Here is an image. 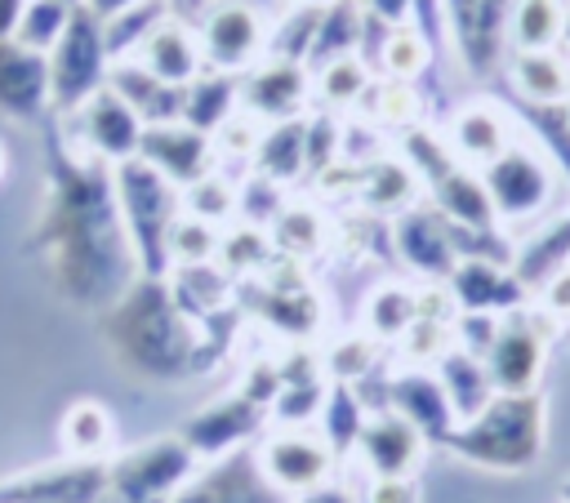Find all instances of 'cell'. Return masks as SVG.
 <instances>
[{
	"instance_id": "cell-1",
	"label": "cell",
	"mask_w": 570,
	"mask_h": 503,
	"mask_svg": "<svg viewBox=\"0 0 570 503\" xmlns=\"http://www.w3.org/2000/svg\"><path fill=\"white\" fill-rule=\"evenodd\" d=\"M45 209L22 249L45 267V280L62 303L102 312L134 280V254L120 227L111 165L67 142L53 125L45 134Z\"/></svg>"
},
{
	"instance_id": "cell-2",
	"label": "cell",
	"mask_w": 570,
	"mask_h": 503,
	"mask_svg": "<svg viewBox=\"0 0 570 503\" xmlns=\"http://www.w3.org/2000/svg\"><path fill=\"white\" fill-rule=\"evenodd\" d=\"M98 334L120 369L142 383H178L205 369V343L169 276H134L98 312Z\"/></svg>"
},
{
	"instance_id": "cell-3",
	"label": "cell",
	"mask_w": 570,
	"mask_h": 503,
	"mask_svg": "<svg viewBox=\"0 0 570 503\" xmlns=\"http://www.w3.org/2000/svg\"><path fill=\"white\" fill-rule=\"evenodd\" d=\"M543 392H494L490 405L463 418L445 450L485 472H530L543 454Z\"/></svg>"
},
{
	"instance_id": "cell-4",
	"label": "cell",
	"mask_w": 570,
	"mask_h": 503,
	"mask_svg": "<svg viewBox=\"0 0 570 503\" xmlns=\"http://www.w3.org/2000/svg\"><path fill=\"white\" fill-rule=\"evenodd\" d=\"M111 187L138 276H169V231L183 218V191L138 156L111 165Z\"/></svg>"
},
{
	"instance_id": "cell-5",
	"label": "cell",
	"mask_w": 570,
	"mask_h": 503,
	"mask_svg": "<svg viewBox=\"0 0 570 503\" xmlns=\"http://www.w3.org/2000/svg\"><path fill=\"white\" fill-rule=\"evenodd\" d=\"M111 71V53H107V36H102V18L89 13L85 4H71V18L58 36V45L49 49V107L58 116H76L102 85Z\"/></svg>"
},
{
	"instance_id": "cell-6",
	"label": "cell",
	"mask_w": 570,
	"mask_h": 503,
	"mask_svg": "<svg viewBox=\"0 0 570 503\" xmlns=\"http://www.w3.org/2000/svg\"><path fill=\"white\" fill-rule=\"evenodd\" d=\"M191 472H196V454L187 450V441L156 436L107 463V499L111 503H169Z\"/></svg>"
},
{
	"instance_id": "cell-7",
	"label": "cell",
	"mask_w": 570,
	"mask_h": 503,
	"mask_svg": "<svg viewBox=\"0 0 570 503\" xmlns=\"http://www.w3.org/2000/svg\"><path fill=\"white\" fill-rule=\"evenodd\" d=\"M517 0H441L445 36L468 76L490 80L508 62V18Z\"/></svg>"
},
{
	"instance_id": "cell-8",
	"label": "cell",
	"mask_w": 570,
	"mask_h": 503,
	"mask_svg": "<svg viewBox=\"0 0 570 503\" xmlns=\"http://www.w3.org/2000/svg\"><path fill=\"white\" fill-rule=\"evenodd\" d=\"M196 45L205 71L236 76L267 53V22L249 0H218L196 18Z\"/></svg>"
},
{
	"instance_id": "cell-9",
	"label": "cell",
	"mask_w": 570,
	"mask_h": 503,
	"mask_svg": "<svg viewBox=\"0 0 570 503\" xmlns=\"http://www.w3.org/2000/svg\"><path fill=\"white\" fill-rule=\"evenodd\" d=\"M481 183H485V196H490L499 223H525V218L543 214L552 200V187H557L548 156H539L525 142H512L508 151H499L481 169Z\"/></svg>"
},
{
	"instance_id": "cell-10",
	"label": "cell",
	"mask_w": 570,
	"mask_h": 503,
	"mask_svg": "<svg viewBox=\"0 0 570 503\" xmlns=\"http://www.w3.org/2000/svg\"><path fill=\"white\" fill-rule=\"evenodd\" d=\"M548 320L552 316H534L525 307L499 316V329H494L490 347L481 352L494 392H534L539 387L543 356H548Z\"/></svg>"
},
{
	"instance_id": "cell-11",
	"label": "cell",
	"mask_w": 570,
	"mask_h": 503,
	"mask_svg": "<svg viewBox=\"0 0 570 503\" xmlns=\"http://www.w3.org/2000/svg\"><path fill=\"white\" fill-rule=\"evenodd\" d=\"M169 503H289V494L267 481L258 450L240 445L223 458H209V467L191 472Z\"/></svg>"
},
{
	"instance_id": "cell-12",
	"label": "cell",
	"mask_w": 570,
	"mask_h": 503,
	"mask_svg": "<svg viewBox=\"0 0 570 503\" xmlns=\"http://www.w3.org/2000/svg\"><path fill=\"white\" fill-rule=\"evenodd\" d=\"M107 499V458H62L0 481V503H98Z\"/></svg>"
},
{
	"instance_id": "cell-13",
	"label": "cell",
	"mask_w": 570,
	"mask_h": 503,
	"mask_svg": "<svg viewBox=\"0 0 570 503\" xmlns=\"http://www.w3.org/2000/svg\"><path fill=\"white\" fill-rule=\"evenodd\" d=\"M214 138L183 125V120H160V125H142L138 138V160H147L156 174H165L178 191H187L191 183H200L205 174H214Z\"/></svg>"
},
{
	"instance_id": "cell-14",
	"label": "cell",
	"mask_w": 570,
	"mask_h": 503,
	"mask_svg": "<svg viewBox=\"0 0 570 503\" xmlns=\"http://www.w3.org/2000/svg\"><path fill=\"white\" fill-rule=\"evenodd\" d=\"M258 463L267 472V481L281 490V494H307L316 485L330 481V467H334V450L321 441V432H303V427H289V432H276L258 445Z\"/></svg>"
},
{
	"instance_id": "cell-15",
	"label": "cell",
	"mask_w": 570,
	"mask_h": 503,
	"mask_svg": "<svg viewBox=\"0 0 570 503\" xmlns=\"http://www.w3.org/2000/svg\"><path fill=\"white\" fill-rule=\"evenodd\" d=\"M263 414H267V405H258V401L245 396V392H232V396H223V401L200 405V410L183 423L178 436L187 441V450H191L196 458H223V454L240 450V445L263 427Z\"/></svg>"
},
{
	"instance_id": "cell-16",
	"label": "cell",
	"mask_w": 570,
	"mask_h": 503,
	"mask_svg": "<svg viewBox=\"0 0 570 503\" xmlns=\"http://www.w3.org/2000/svg\"><path fill=\"white\" fill-rule=\"evenodd\" d=\"M392 245H396V254H401V263H405L410 272L432 276V280H441V285H445V276H450L454 263H459L450 223H445L436 209H428V205H410V209L396 214V223H392Z\"/></svg>"
},
{
	"instance_id": "cell-17",
	"label": "cell",
	"mask_w": 570,
	"mask_h": 503,
	"mask_svg": "<svg viewBox=\"0 0 570 503\" xmlns=\"http://www.w3.org/2000/svg\"><path fill=\"white\" fill-rule=\"evenodd\" d=\"M76 125H80V142L89 156L107 160V165H120L129 156H138V138H142V120L138 111L111 89L102 85L80 111H76Z\"/></svg>"
},
{
	"instance_id": "cell-18",
	"label": "cell",
	"mask_w": 570,
	"mask_h": 503,
	"mask_svg": "<svg viewBox=\"0 0 570 503\" xmlns=\"http://www.w3.org/2000/svg\"><path fill=\"white\" fill-rule=\"evenodd\" d=\"M445 289L459 312H481V316H508L530 298L525 285L512 276V267L490 258H459L454 272L445 276Z\"/></svg>"
},
{
	"instance_id": "cell-19",
	"label": "cell",
	"mask_w": 570,
	"mask_h": 503,
	"mask_svg": "<svg viewBox=\"0 0 570 503\" xmlns=\"http://www.w3.org/2000/svg\"><path fill=\"white\" fill-rule=\"evenodd\" d=\"M383 401H387L383 410H396L405 423H414L428 445H445V436L459 427V418H454V410L445 401L441 378L428 374V369H401V374H392L387 387H383Z\"/></svg>"
},
{
	"instance_id": "cell-20",
	"label": "cell",
	"mask_w": 570,
	"mask_h": 503,
	"mask_svg": "<svg viewBox=\"0 0 570 503\" xmlns=\"http://www.w3.org/2000/svg\"><path fill=\"white\" fill-rule=\"evenodd\" d=\"M356 450H361V463L370 467V476H414L428 441L396 410H379L365 418Z\"/></svg>"
},
{
	"instance_id": "cell-21",
	"label": "cell",
	"mask_w": 570,
	"mask_h": 503,
	"mask_svg": "<svg viewBox=\"0 0 570 503\" xmlns=\"http://www.w3.org/2000/svg\"><path fill=\"white\" fill-rule=\"evenodd\" d=\"M49 107V53L0 40V111L9 120H36Z\"/></svg>"
},
{
	"instance_id": "cell-22",
	"label": "cell",
	"mask_w": 570,
	"mask_h": 503,
	"mask_svg": "<svg viewBox=\"0 0 570 503\" xmlns=\"http://www.w3.org/2000/svg\"><path fill=\"white\" fill-rule=\"evenodd\" d=\"M307 102V67L294 58H263L245 85H240V107L245 116L263 120H294L298 107Z\"/></svg>"
},
{
	"instance_id": "cell-23",
	"label": "cell",
	"mask_w": 570,
	"mask_h": 503,
	"mask_svg": "<svg viewBox=\"0 0 570 503\" xmlns=\"http://www.w3.org/2000/svg\"><path fill=\"white\" fill-rule=\"evenodd\" d=\"M450 151L459 165H472V169H485L499 151L512 147V125L503 116L499 102H463L454 116H450V134H445Z\"/></svg>"
},
{
	"instance_id": "cell-24",
	"label": "cell",
	"mask_w": 570,
	"mask_h": 503,
	"mask_svg": "<svg viewBox=\"0 0 570 503\" xmlns=\"http://www.w3.org/2000/svg\"><path fill=\"white\" fill-rule=\"evenodd\" d=\"M134 62L142 67V71H151L156 80H165V85H191L200 71H205V62H200V45H196V31L187 27V22H178V18H165L142 45H138V53H134Z\"/></svg>"
},
{
	"instance_id": "cell-25",
	"label": "cell",
	"mask_w": 570,
	"mask_h": 503,
	"mask_svg": "<svg viewBox=\"0 0 570 503\" xmlns=\"http://www.w3.org/2000/svg\"><path fill=\"white\" fill-rule=\"evenodd\" d=\"M508 89L521 102H566L570 98V58L561 49H512L508 62Z\"/></svg>"
},
{
	"instance_id": "cell-26",
	"label": "cell",
	"mask_w": 570,
	"mask_h": 503,
	"mask_svg": "<svg viewBox=\"0 0 570 503\" xmlns=\"http://www.w3.org/2000/svg\"><path fill=\"white\" fill-rule=\"evenodd\" d=\"M428 191H432V209H436L445 223L468 227V231H490V227H499V218H494V205H490V196H485L481 174H472V169L454 165V169H450L445 178H436Z\"/></svg>"
},
{
	"instance_id": "cell-27",
	"label": "cell",
	"mask_w": 570,
	"mask_h": 503,
	"mask_svg": "<svg viewBox=\"0 0 570 503\" xmlns=\"http://www.w3.org/2000/svg\"><path fill=\"white\" fill-rule=\"evenodd\" d=\"M107 85L138 111L142 125H160V120H178L183 116V89L178 85H165L156 80L151 71H142L134 58L125 62H111L107 71Z\"/></svg>"
},
{
	"instance_id": "cell-28",
	"label": "cell",
	"mask_w": 570,
	"mask_h": 503,
	"mask_svg": "<svg viewBox=\"0 0 570 503\" xmlns=\"http://www.w3.org/2000/svg\"><path fill=\"white\" fill-rule=\"evenodd\" d=\"M436 378H441L445 401H450V410H454L459 423L472 418V414H481L490 405V396H494V383H490L485 361L476 352H468V347H445L436 356Z\"/></svg>"
},
{
	"instance_id": "cell-29",
	"label": "cell",
	"mask_w": 570,
	"mask_h": 503,
	"mask_svg": "<svg viewBox=\"0 0 570 503\" xmlns=\"http://www.w3.org/2000/svg\"><path fill=\"white\" fill-rule=\"evenodd\" d=\"M361 36H365V9H361V0H325L321 4V22H316V36H312L303 62L312 71H321L325 62L356 53L361 49Z\"/></svg>"
},
{
	"instance_id": "cell-30",
	"label": "cell",
	"mask_w": 570,
	"mask_h": 503,
	"mask_svg": "<svg viewBox=\"0 0 570 503\" xmlns=\"http://www.w3.org/2000/svg\"><path fill=\"white\" fill-rule=\"evenodd\" d=\"M236 102H240V85L232 76L200 71L191 85H183V116L178 120L200 129V134H209V138H218V129L232 120Z\"/></svg>"
},
{
	"instance_id": "cell-31",
	"label": "cell",
	"mask_w": 570,
	"mask_h": 503,
	"mask_svg": "<svg viewBox=\"0 0 570 503\" xmlns=\"http://www.w3.org/2000/svg\"><path fill=\"white\" fill-rule=\"evenodd\" d=\"M566 263H570V209L512 254V276L525 285V294H539Z\"/></svg>"
},
{
	"instance_id": "cell-32",
	"label": "cell",
	"mask_w": 570,
	"mask_h": 503,
	"mask_svg": "<svg viewBox=\"0 0 570 503\" xmlns=\"http://www.w3.org/2000/svg\"><path fill=\"white\" fill-rule=\"evenodd\" d=\"M111 436H116V423H111V410L107 405H98V401H71L62 410L58 441H62V454L67 458H102L111 450Z\"/></svg>"
},
{
	"instance_id": "cell-33",
	"label": "cell",
	"mask_w": 570,
	"mask_h": 503,
	"mask_svg": "<svg viewBox=\"0 0 570 503\" xmlns=\"http://www.w3.org/2000/svg\"><path fill=\"white\" fill-rule=\"evenodd\" d=\"M307 120H276L267 134H258V147H254V165L263 178L272 183H289L307 169Z\"/></svg>"
},
{
	"instance_id": "cell-34",
	"label": "cell",
	"mask_w": 570,
	"mask_h": 503,
	"mask_svg": "<svg viewBox=\"0 0 570 503\" xmlns=\"http://www.w3.org/2000/svg\"><path fill=\"white\" fill-rule=\"evenodd\" d=\"M365 418H370V414H365L361 392H356L352 383H343V378H330L325 401H321V441L334 450V458H343V454L356 450Z\"/></svg>"
},
{
	"instance_id": "cell-35",
	"label": "cell",
	"mask_w": 570,
	"mask_h": 503,
	"mask_svg": "<svg viewBox=\"0 0 570 503\" xmlns=\"http://www.w3.org/2000/svg\"><path fill=\"white\" fill-rule=\"evenodd\" d=\"M570 4L566 0H517L508 18V53L512 49H557Z\"/></svg>"
},
{
	"instance_id": "cell-36",
	"label": "cell",
	"mask_w": 570,
	"mask_h": 503,
	"mask_svg": "<svg viewBox=\"0 0 570 503\" xmlns=\"http://www.w3.org/2000/svg\"><path fill=\"white\" fill-rule=\"evenodd\" d=\"M379 67H383V76L387 80H419L432 62H436V53H432V45L419 36V27L414 22H401V27H383V36H379Z\"/></svg>"
},
{
	"instance_id": "cell-37",
	"label": "cell",
	"mask_w": 570,
	"mask_h": 503,
	"mask_svg": "<svg viewBox=\"0 0 570 503\" xmlns=\"http://www.w3.org/2000/svg\"><path fill=\"white\" fill-rule=\"evenodd\" d=\"M169 18V0H138L129 9H120L116 18L102 22V36H107V53L111 62H125L138 53V45Z\"/></svg>"
},
{
	"instance_id": "cell-38",
	"label": "cell",
	"mask_w": 570,
	"mask_h": 503,
	"mask_svg": "<svg viewBox=\"0 0 570 503\" xmlns=\"http://www.w3.org/2000/svg\"><path fill=\"white\" fill-rule=\"evenodd\" d=\"M419 196V178L405 160H374L365 165V178H361V200L370 209H410V200Z\"/></svg>"
},
{
	"instance_id": "cell-39",
	"label": "cell",
	"mask_w": 570,
	"mask_h": 503,
	"mask_svg": "<svg viewBox=\"0 0 570 503\" xmlns=\"http://www.w3.org/2000/svg\"><path fill=\"white\" fill-rule=\"evenodd\" d=\"M419 320V298L405 285H379L365 303V325L374 338H405L410 325Z\"/></svg>"
},
{
	"instance_id": "cell-40",
	"label": "cell",
	"mask_w": 570,
	"mask_h": 503,
	"mask_svg": "<svg viewBox=\"0 0 570 503\" xmlns=\"http://www.w3.org/2000/svg\"><path fill=\"white\" fill-rule=\"evenodd\" d=\"M370 85H374V80H370V62H365L361 53L334 58V62H325V67L316 71V89H321V98H325L330 107H352V102H361Z\"/></svg>"
},
{
	"instance_id": "cell-41",
	"label": "cell",
	"mask_w": 570,
	"mask_h": 503,
	"mask_svg": "<svg viewBox=\"0 0 570 503\" xmlns=\"http://www.w3.org/2000/svg\"><path fill=\"white\" fill-rule=\"evenodd\" d=\"M67 18H71V0H27L13 40L27 45V49H36V53H49L58 45Z\"/></svg>"
},
{
	"instance_id": "cell-42",
	"label": "cell",
	"mask_w": 570,
	"mask_h": 503,
	"mask_svg": "<svg viewBox=\"0 0 570 503\" xmlns=\"http://www.w3.org/2000/svg\"><path fill=\"white\" fill-rule=\"evenodd\" d=\"M218 254V227L183 214L169 231V267H200V263H214Z\"/></svg>"
},
{
	"instance_id": "cell-43",
	"label": "cell",
	"mask_w": 570,
	"mask_h": 503,
	"mask_svg": "<svg viewBox=\"0 0 570 503\" xmlns=\"http://www.w3.org/2000/svg\"><path fill=\"white\" fill-rule=\"evenodd\" d=\"M361 102H365V111H370L379 125L410 129V125L419 120V93H414L405 80H383V85H370Z\"/></svg>"
},
{
	"instance_id": "cell-44",
	"label": "cell",
	"mask_w": 570,
	"mask_h": 503,
	"mask_svg": "<svg viewBox=\"0 0 570 503\" xmlns=\"http://www.w3.org/2000/svg\"><path fill=\"white\" fill-rule=\"evenodd\" d=\"M183 214H191V218H200V223H209V227L227 223V218L236 214V191H232V183L218 178V174H205L200 183H191V187L183 191Z\"/></svg>"
},
{
	"instance_id": "cell-45",
	"label": "cell",
	"mask_w": 570,
	"mask_h": 503,
	"mask_svg": "<svg viewBox=\"0 0 570 503\" xmlns=\"http://www.w3.org/2000/svg\"><path fill=\"white\" fill-rule=\"evenodd\" d=\"M272 240H276L281 249H289V254H316L321 240H325V227H321L316 209H307V205H285V209L276 214V223H272Z\"/></svg>"
},
{
	"instance_id": "cell-46",
	"label": "cell",
	"mask_w": 570,
	"mask_h": 503,
	"mask_svg": "<svg viewBox=\"0 0 570 503\" xmlns=\"http://www.w3.org/2000/svg\"><path fill=\"white\" fill-rule=\"evenodd\" d=\"M214 258H223V267H227V272L258 267V263L267 258V236H263L258 227H236L232 236H223V240H218V254H214Z\"/></svg>"
},
{
	"instance_id": "cell-47",
	"label": "cell",
	"mask_w": 570,
	"mask_h": 503,
	"mask_svg": "<svg viewBox=\"0 0 570 503\" xmlns=\"http://www.w3.org/2000/svg\"><path fill=\"white\" fill-rule=\"evenodd\" d=\"M356 503H423V490L414 476H370Z\"/></svg>"
},
{
	"instance_id": "cell-48",
	"label": "cell",
	"mask_w": 570,
	"mask_h": 503,
	"mask_svg": "<svg viewBox=\"0 0 570 503\" xmlns=\"http://www.w3.org/2000/svg\"><path fill=\"white\" fill-rule=\"evenodd\" d=\"M307 169H330L334 160V147H338V125L330 116H316L307 120Z\"/></svg>"
},
{
	"instance_id": "cell-49",
	"label": "cell",
	"mask_w": 570,
	"mask_h": 503,
	"mask_svg": "<svg viewBox=\"0 0 570 503\" xmlns=\"http://www.w3.org/2000/svg\"><path fill=\"white\" fill-rule=\"evenodd\" d=\"M370 361H374V338H347L343 343V352H334V378H343V383H356L365 369H370Z\"/></svg>"
},
{
	"instance_id": "cell-50",
	"label": "cell",
	"mask_w": 570,
	"mask_h": 503,
	"mask_svg": "<svg viewBox=\"0 0 570 503\" xmlns=\"http://www.w3.org/2000/svg\"><path fill=\"white\" fill-rule=\"evenodd\" d=\"M539 303H543V316H552V320H566L570 316V263L539 289Z\"/></svg>"
},
{
	"instance_id": "cell-51",
	"label": "cell",
	"mask_w": 570,
	"mask_h": 503,
	"mask_svg": "<svg viewBox=\"0 0 570 503\" xmlns=\"http://www.w3.org/2000/svg\"><path fill=\"white\" fill-rule=\"evenodd\" d=\"M414 27H419V36L432 45V53H441V45H445V18H441V0H414Z\"/></svg>"
},
{
	"instance_id": "cell-52",
	"label": "cell",
	"mask_w": 570,
	"mask_h": 503,
	"mask_svg": "<svg viewBox=\"0 0 570 503\" xmlns=\"http://www.w3.org/2000/svg\"><path fill=\"white\" fill-rule=\"evenodd\" d=\"M361 9L387 27H401V22H414V0H361Z\"/></svg>"
},
{
	"instance_id": "cell-53",
	"label": "cell",
	"mask_w": 570,
	"mask_h": 503,
	"mask_svg": "<svg viewBox=\"0 0 570 503\" xmlns=\"http://www.w3.org/2000/svg\"><path fill=\"white\" fill-rule=\"evenodd\" d=\"M289 503H356L343 485H334V481H325V485H316V490H307V494H294Z\"/></svg>"
},
{
	"instance_id": "cell-54",
	"label": "cell",
	"mask_w": 570,
	"mask_h": 503,
	"mask_svg": "<svg viewBox=\"0 0 570 503\" xmlns=\"http://www.w3.org/2000/svg\"><path fill=\"white\" fill-rule=\"evenodd\" d=\"M209 4H218V0H169V18H178V22L196 27V18H200Z\"/></svg>"
},
{
	"instance_id": "cell-55",
	"label": "cell",
	"mask_w": 570,
	"mask_h": 503,
	"mask_svg": "<svg viewBox=\"0 0 570 503\" xmlns=\"http://www.w3.org/2000/svg\"><path fill=\"white\" fill-rule=\"evenodd\" d=\"M22 9H27V0H0V40H9L18 31Z\"/></svg>"
},
{
	"instance_id": "cell-56",
	"label": "cell",
	"mask_w": 570,
	"mask_h": 503,
	"mask_svg": "<svg viewBox=\"0 0 570 503\" xmlns=\"http://www.w3.org/2000/svg\"><path fill=\"white\" fill-rule=\"evenodd\" d=\"M80 4H85L89 13H98V18L107 22V18H116L120 9H129V4H138V0H80Z\"/></svg>"
},
{
	"instance_id": "cell-57",
	"label": "cell",
	"mask_w": 570,
	"mask_h": 503,
	"mask_svg": "<svg viewBox=\"0 0 570 503\" xmlns=\"http://www.w3.org/2000/svg\"><path fill=\"white\" fill-rule=\"evenodd\" d=\"M566 58H570V13H566V27H561V45H557Z\"/></svg>"
},
{
	"instance_id": "cell-58",
	"label": "cell",
	"mask_w": 570,
	"mask_h": 503,
	"mask_svg": "<svg viewBox=\"0 0 570 503\" xmlns=\"http://www.w3.org/2000/svg\"><path fill=\"white\" fill-rule=\"evenodd\" d=\"M561 503H570V476L561 481Z\"/></svg>"
},
{
	"instance_id": "cell-59",
	"label": "cell",
	"mask_w": 570,
	"mask_h": 503,
	"mask_svg": "<svg viewBox=\"0 0 570 503\" xmlns=\"http://www.w3.org/2000/svg\"><path fill=\"white\" fill-rule=\"evenodd\" d=\"M4 165H9V156H4V142H0V178H4Z\"/></svg>"
},
{
	"instance_id": "cell-60",
	"label": "cell",
	"mask_w": 570,
	"mask_h": 503,
	"mask_svg": "<svg viewBox=\"0 0 570 503\" xmlns=\"http://www.w3.org/2000/svg\"><path fill=\"white\" fill-rule=\"evenodd\" d=\"M566 116H570V98H566Z\"/></svg>"
},
{
	"instance_id": "cell-61",
	"label": "cell",
	"mask_w": 570,
	"mask_h": 503,
	"mask_svg": "<svg viewBox=\"0 0 570 503\" xmlns=\"http://www.w3.org/2000/svg\"><path fill=\"white\" fill-rule=\"evenodd\" d=\"M71 4H80V0H71Z\"/></svg>"
}]
</instances>
